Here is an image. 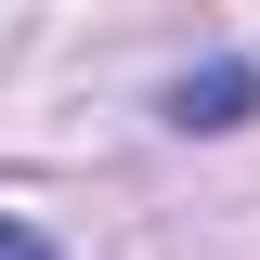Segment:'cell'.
<instances>
[{"label":"cell","instance_id":"6da1fadb","mask_svg":"<svg viewBox=\"0 0 260 260\" xmlns=\"http://www.w3.org/2000/svg\"><path fill=\"white\" fill-rule=\"evenodd\" d=\"M247 104H260L247 65H195V78H169V117H182V130H234Z\"/></svg>","mask_w":260,"mask_h":260},{"label":"cell","instance_id":"7a4b0ae2","mask_svg":"<svg viewBox=\"0 0 260 260\" xmlns=\"http://www.w3.org/2000/svg\"><path fill=\"white\" fill-rule=\"evenodd\" d=\"M0 260H52V247H39V234H26V221H0Z\"/></svg>","mask_w":260,"mask_h":260}]
</instances>
